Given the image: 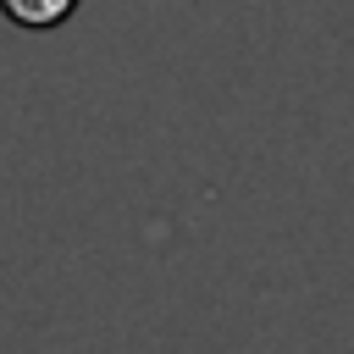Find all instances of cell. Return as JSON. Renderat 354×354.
<instances>
[{
  "instance_id": "1",
  "label": "cell",
  "mask_w": 354,
  "mask_h": 354,
  "mask_svg": "<svg viewBox=\"0 0 354 354\" xmlns=\"http://www.w3.org/2000/svg\"><path fill=\"white\" fill-rule=\"evenodd\" d=\"M0 11L17 28H61L77 11V0H0Z\"/></svg>"
}]
</instances>
